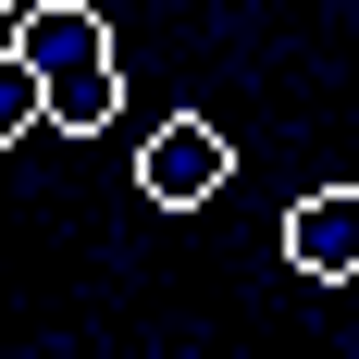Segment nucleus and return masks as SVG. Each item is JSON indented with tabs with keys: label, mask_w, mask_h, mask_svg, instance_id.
<instances>
[{
	"label": "nucleus",
	"mask_w": 359,
	"mask_h": 359,
	"mask_svg": "<svg viewBox=\"0 0 359 359\" xmlns=\"http://www.w3.org/2000/svg\"><path fill=\"white\" fill-rule=\"evenodd\" d=\"M13 50L37 74V124H62V137L111 124V37L87 0H13Z\"/></svg>",
	"instance_id": "1"
},
{
	"label": "nucleus",
	"mask_w": 359,
	"mask_h": 359,
	"mask_svg": "<svg viewBox=\"0 0 359 359\" xmlns=\"http://www.w3.org/2000/svg\"><path fill=\"white\" fill-rule=\"evenodd\" d=\"M285 260L310 273V285H347L359 273V198L347 186H310V198L285 211Z\"/></svg>",
	"instance_id": "3"
},
{
	"label": "nucleus",
	"mask_w": 359,
	"mask_h": 359,
	"mask_svg": "<svg viewBox=\"0 0 359 359\" xmlns=\"http://www.w3.org/2000/svg\"><path fill=\"white\" fill-rule=\"evenodd\" d=\"M37 124V74H25V50H0V149Z\"/></svg>",
	"instance_id": "4"
},
{
	"label": "nucleus",
	"mask_w": 359,
	"mask_h": 359,
	"mask_svg": "<svg viewBox=\"0 0 359 359\" xmlns=\"http://www.w3.org/2000/svg\"><path fill=\"white\" fill-rule=\"evenodd\" d=\"M0 13H13V0H0Z\"/></svg>",
	"instance_id": "5"
},
{
	"label": "nucleus",
	"mask_w": 359,
	"mask_h": 359,
	"mask_svg": "<svg viewBox=\"0 0 359 359\" xmlns=\"http://www.w3.org/2000/svg\"><path fill=\"white\" fill-rule=\"evenodd\" d=\"M223 174H236V149H223V124H198V111L137 149V198H149V211H211Z\"/></svg>",
	"instance_id": "2"
}]
</instances>
